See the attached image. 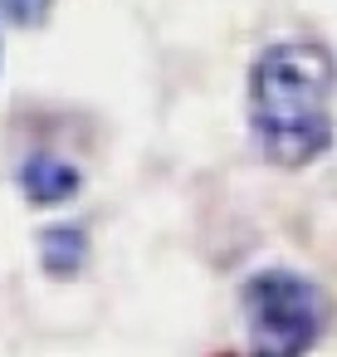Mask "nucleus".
Segmentation results:
<instances>
[{
    "instance_id": "f03ea898",
    "label": "nucleus",
    "mask_w": 337,
    "mask_h": 357,
    "mask_svg": "<svg viewBox=\"0 0 337 357\" xmlns=\"http://www.w3.org/2000/svg\"><path fill=\"white\" fill-rule=\"evenodd\" d=\"M244 318L264 357H303L322 333V294L288 269H264L244 284Z\"/></svg>"
},
{
    "instance_id": "20e7f679",
    "label": "nucleus",
    "mask_w": 337,
    "mask_h": 357,
    "mask_svg": "<svg viewBox=\"0 0 337 357\" xmlns=\"http://www.w3.org/2000/svg\"><path fill=\"white\" fill-rule=\"evenodd\" d=\"M40 259H45V269H54V274L79 269V259H84V230H74V225L45 230V240H40Z\"/></svg>"
},
{
    "instance_id": "f257e3e1",
    "label": "nucleus",
    "mask_w": 337,
    "mask_h": 357,
    "mask_svg": "<svg viewBox=\"0 0 337 357\" xmlns=\"http://www.w3.org/2000/svg\"><path fill=\"white\" fill-rule=\"evenodd\" d=\"M332 89L337 69L327 50L283 40L269 45L249 69V123L269 162L303 167L332 142Z\"/></svg>"
},
{
    "instance_id": "7ed1b4c3",
    "label": "nucleus",
    "mask_w": 337,
    "mask_h": 357,
    "mask_svg": "<svg viewBox=\"0 0 337 357\" xmlns=\"http://www.w3.org/2000/svg\"><path fill=\"white\" fill-rule=\"evenodd\" d=\"M20 186H25L30 201L54 206V201H69V196L79 191V172H74L69 162H59V157H30V162L20 167Z\"/></svg>"
},
{
    "instance_id": "39448f33",
    "label": "nucleus",
    "mask_w": 337,
    "mask_h": 357,
    "mask_svg": "<svg viewBox=\"0 0 337 357\" xmlns=\"http://www.w3.org/2000/svg\"><path fill=\"white\" fill-rule=\"evenodd\" d=\"M45 10H49V0H0V20H10V25H35Z\"/></svg>"
}]
</instances>
